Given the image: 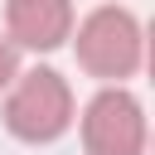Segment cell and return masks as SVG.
Here are the masks:
<instances>
[{"label":"cell","mask_w":155,"mask_h":155,"mask_svg":"<svg viewBox=\"0 0 155 155\" xmlns=\"http://www.w3.org/2000/svg\"><path fill=\"white\" fill-rule=\"evenodd\" d=\"M5 126L19 140H29V145L58 140L73 126V92H68V82L53 68L19 73L10 82V97H5Z\"/></svg>","instance_id":"6da1fadb"},{"label":"cell","mask_w":155,"mask_h":155,"mask_svg":"<svg viewBox=\"0 0 155 155\" xmlns=\"http://www.w3.org/2000/svg\"><path fill=\"white\" fill-rule=\"evenodd\" d=\"M140 48H145L140 24L121 5H102L78 24V63L92 78H107V82L131 78L140 68Z\"/></svg>","instance_id":"7a4b0ae2"},{"label":"cell","mask_w":155,"mask_h":155,"mask_svg":"<svg viewBox=\"0 0 155 155\" xmlns=\"http://www.w3.org/2000/svg\"><path fill=\"white\" fill-rule=\"evenodd\" d=\"M87 155H140L145 150V111L126 87H107L82 111Z\"/></svg>","instance_id":"3957f363"},{"label":"cell","mask_w":155,"mask_h":155,"mask_svg":"<svg viewBox=\"0 0 155 155\" xmlns=\"http://www.w3.org/2000/svg\"><path fill=\"white\" fill-rule=\"evenodd\" d=\"M5 29L15 48H58L73 34V0H10L5 5Z\"/></svg>","instance_id":"277c9868"},{"label":"cell","mask_w":155,"mask_h":155,"mask_svg":"<svg viewBox=\"0 0 155 155\" xmlns=\"http://www.w3.org/2000/svg\"><path fill=\"white\" fill-rule=\"evenodd\" d=\"M15 78H19V48H15L10 39H0V92H5Z\"/></svg>","instance_id":"5b68a950"}]
</instances>
